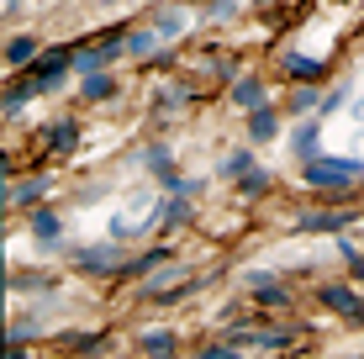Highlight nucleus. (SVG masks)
I'll use <instances>...</instances> for the list:
<instances>
[{"label":"nucleus","mask_w":364,"mask_h":359,"mask_svg":"<svg viewBox=\"0 0 364 359\" xmlns=\"http://www.w3.org/2000/svg\"><path fill=\"white\" fill-rule=\"evenodd\" d=\"M354 180H364V164L359 159H306V185L311 191H322V195H333V201H343V195H354L359 185Z\"/></svg>","instance_id":"obj_1"},{"label":"nucleus","mask_w":364,"mask_h":359,"mask_svg":"<svg viewBox=\"0 0 364 359\" xmlns=\"http://www.w3.org/2000/svg\"><path fill=\"white\" fill-rule=\"evenodd\" d=\"M69 264L80 275H122V249L117 243H95V249H74Z\"/></svg>","instance_id":"obj_2"},{"label":"nucleus","mask_w":364,"mask_h":359,"mask_svg":"<svg viewBox=\"0 0 364 359\" xmlns=\"http://www.w3.org/2000/svg\"><path fill=\"white\" fill-rule=\"evenodd\" d=\"M348 222H354V217H348L343 206H317V212H301L296 232H343Z\"/></svg>","instance_id":"obj_3"},{"label":"nucleus","mask_w":364,"mask_h":359,"mask_svg":"<svg viewBox=\"0 0 364 359\" xmlns=\"http://www.w3.org/2000/svg\"><path fill=\"white\" fill-rule=\"evenodd\" d=\"M317 301L328 306V312H338V317H348V323H354V317L364 312V296H359L354 286H322V291H317Z\"/></svg>","instance_id":"obj_4"},{"label":"nucleus","mask_w":364,"mask_h":359,"mask_svg":"<svg viewBox=\"0 0 364 359\" xmlns=\"http://www.w3.org/2000/svg\"><path fill=\"white\" fill-rule=\"evenodd\" d=\"M280 69L291 74V80H306V85H322V80H328V64H322V58H306V53H285Z\"/></svg>","instance_id":"obj_5"},{"label":"nucleus","mask_w":364,"mask_h":359,"mask_svg":"<svg viewBox=\"0 0 364 359\" xmlns=\"http://www.w3.org/2000/svg\"><path fill=\"white\" fill-rule=\"evenodd\" d=\"M291 148H296V159H301V164H306V159H317V154H322V117L301 122V127H296V138H291Z\"/></svg>","instance_id":"obj_6"},{"label":"nucleus","mask_w":364,"mask_h":359,"mask_svg":"<svg viewBox=\"0 0 364 359\" xmlns=\"http://www.w3.org/2000/svg\"><path fill=\"white\" fill-rule=\"evenodd\" d=\"M232 106L237 111L264 106V80H259V74H237V80H232Z\"/></svg>","instance_id":"obj_7"},{"label":"nucleus","mask_w":364,"mask_h":359,"mask_svg":"<svg viewBox=\"0 0 364 359\" xmlns=\"http://www.w3.org/2000/svg\"><path fill=\"white\" fill-rule=\"evenodd\" d=\"M43 195H48V180H43V175H32V180H21L16 191H6V206H16V212H32Z\"/></svg>","instance_id":"obj_8"},{"label":"nucleus","mask_w":364,"mask_h":359,"mask_svg":"<svg viewBox=\"0 0 364 359\" xmlns=\"http://www.w3.org/2000/svg\"><path fill=\"white\" fill-rule=\"evenodd\" d=\"M274 132H280V111H274V106H254V111H248V138H254V143H269Z\"/></svg>","instance_id":"obj_9"},{"label":"nucleus","mask_w":364,"mask_h":359,"mask_svg":"<svg viewBox=\"0 0 364 359\" xmlns=\"http://www.w3.org/2000/svg\"><path fill=\"white\" fill-rule=\"evenodd\" d=\"M69 64H74V58H69V48H48V53H43V58H37V69H32V80H37V85H53V80H58V74H64Z\"/></svg>","instance_id":"obj_10"},{"label":"nucleus","mask_w":364,"mask_h":359,"mask_svg":"<svg viewBox=\"0 0 364 359\" xmlns=\"http://www.w3.org/2000/svg\"><path fill=\"white\" fill-rule=\"evenodd\" d=\"M137 349H143V354H174V349H180V333L148 328V333H137Z\"/></svg>","instance_id":"obj_11"},{"label":"nucleus","mask_w":364,"mask_h":359,"mask_svg":"<svg viewBox=\"0 0 364 359\" xmlns=\"http://www.w3.org/2000/svg\"><path fill=\"white\" fill-rule=\"evenodd\" d=\"M317 106H322L317 85H296V90H291V101H285V111H291V117H311Z\"/></svg>","instance_id":"obj_12"},{"label":"nucleus","mask_w":364,"mask_h":359,"mask_svg":"<svg viewBox=\"0 0 364 359\" xmlns=\"http://www.w3.org/2000/svg\"><path fill=\"white\" fill-rule=\"evenodd\" d=\"M32 53H37V37H11V43H6V64L11 69H27Z\"/></svg>","instance_id":"obj_13"},{"label":"nucleus","mask_w":364,"mask_h":359,"mask_svg":"<svg viewBox=\"0 0 364 359\" xmlns=\"http://www.w3.org/2000/svg\"><path fill=\"white\" fill-rule=\"evenodd\" d=\"M74 138H80V122H53V127H48V148H58V154H69L74 148Z\"/></svg>","instance_id":"obj_14"},{"label":"nucleus","mask_w":364,"mask_h":359,"mask_svg":"<svg viewBox=\"0 0 364 359\" xmlns=\"http://www.w3.org/2000/svg\"><path fill=\"white\" fill-rule=\"evenodd\" d=\"M269 185H274V175H269V169H259V164L237 175V191H243V195H264Z\"/></svg>","instance_id":"obj_15"},{"label":"nucleus","mask_w":364,"mask_h":359,"mask_svg":"<svg viewBox=\"0 0 364 359\" xmlns=\"http://www.w3.org/2000/svg\"><path fill=\"white\" fill-rule=\"evenodd\" d=\"M32 232L43 243H58V232H64V217L58 212H32Z\"/></svg>","instance_id":"obj_16"},{"label":"nucleus","mask_w":364,"mask_h":359,"mask_svg":"<svg viewBox=\"0 0 364 359\" xmlns=\"http://www.w3.org/2000/svg\"><path fill=\"white\" fill-rule=\"evenodd\" d=\"M254 296H259L264 306H285V301H291V291H285V286H274L269 275H254Z\"/></svg>","instance_id":"obj_17"},{"label":"nucleus","mask_w":364,"mask_h":359,"mask_svg":"<svg viewBox=\"0 0 364 359\" xmlns=\"http://www.w3.org/2000/svg\"><path fill=\"white\" fill-rule=\"evenodd\" d=\"M191 206H185V201H169L164 206V212H159V222H164V232H174V227H191Z\"/></svg>","instance_id":"obj_18"},{"label":"nucleus","mask_w":364,"mask_h":359,"mask_svg":"<svg viewBox=\"0 0 364 359\" xmlns=\"http://www.w3.org/2000/svg\"><path fill=\"white\" fill-rule=\"evenodd\" d=\"M111 95H117V85L106 80V74H85V101H111Z\"/></svg>","instance_id":"obj_19"},{"label":"nucleus","mask_w":364,"mask_h":359,"mask_svg":"<svg viewBox=\"0 0 364 359\" xmlns=\"http://www.w3.org/2000/svg\"><path fill=\"white\" fill-rule=\"evenodd\" d=\"M32 90H43V85H37V80H27V85H11V90H6V117H16V111L32 101Z\"/></svg>","instance_id":"obj_20"},{"label":"nucleus","mask_w":364,"mask_h":359,"mask_svg":"<svg viewBox=\"0 0 364 359\" xmlns=\"http://www.w3.org/2000/svg\"><path fill=\"white\" fill-rule=\"evenodd\" d=\"M154 32H159V37H174V32H185V11H159Z\"/></svg>","instance_id":"obj_21"},{"label":"nucleus","mask_w":364,"mask_h":359,"mask_svg":"<svg viewBox=\"0 0 364 359\" xmlns=\"http://www.w3.org/2000/svg\"><path fill=\"white\" fill-rule=\"evenodd\" d=\"M69 349H85V354H95V349H106V333H69Z\"/></svg>","instance_id":"obj_22"},{"label":"nucleus","mask_w":364,"mask_h":359,"mask_svg":"<svg viewBox=\"0 0 364 359\" xmlns=\"http://www.w3.org/2000/svg\"><path fill=\"white\" fill-rule=\"evenodd\" d=\"M243 169H254V154H248V148H237V154H228V159H222V175H243Z\"/></svg>","instance_id":"obj_23"},{"label":"nucleus","mask_w":364,"mask_h":359,"mask_svg":"<svg viewBox=\"0 0 364 359\" xmlns=\"http://www.w3.org/2000/svg\"><path fill=\"white\" fill-rule=\"evenodd\" d=\"M143 164H148V169H164V164H169V148H164V143H154V148L143 154Z\"/></svg>","instance_id":"obj_24"},{"label":"nucleus","mask_w":364,"mask_h":359,"mask_svg":"<svg viewBox=\"0 0 364 359\" xmlns=\"http://www.w3.org/2000/svg\"><path fill=\"white\" fill-rule=\"evenodd\" d=\"M48 286H53L48 275H16V291H48Z\"/></svg>","instance_id":"obj_25"},{"label":"nucleus","mask_w":364,"mask_h":359,"mask_svg":"<svg viewBox=\"0 0 364 359\" xmlns=\"http://www.w3.org/2000/svg\"><path fill=\"white\" fill-rule=\"evenodd\" d=\"M232 11H237V0H211V21H232Z\"/></svg>","instance_id":"obj_26"},{"label":"nucleus","mask_w":364,"mask_h":359,"mask_svg":"<svg viewBox=\"0 0 364 359\" xmlns=\"http://www.w3.org/2000/svg\"><path fill=\"white\" fill-rule=\"evenodd\" d=\"M348 269H354V280H364V254H354V259H348Z\"/></svg>","instance_id":"obj_27"},{"label":"nucleus","mask_w":364,"mask_h":359,"mask_svg":"<svg viewBox=\"0 0 364 359\" xmlns=\"http://www.w3.org/2000/svg\"><path fill=\"white\" fill-rule=\"evenodd\" d=\"M354 117H359V122H364V101H359V106H354Z\"/></svg>","instance_id":"obj_28"},{"label":"nucleus","mask_w":364,"mask_h":359,"mask_svg":"<svg viewBox=\"0 0 364 359\" xmlns=\"http://www.w3.org/2000/svg\"><path fill=\"white\" fill-rule=\"evenodd\" d=\"M254 6H269V0H254Z\"/></svg>","instance_id":"obj_29"}]
</instances>
